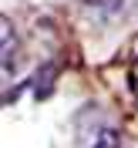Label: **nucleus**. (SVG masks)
Returning <instances> with one entry per match:
<instances>
[{
    "label": "nucleus",
    "instance_id": "nucleus-1",
    "mask_svg": "<svg viewBox=\"0 0 138 148\" xmlns=\"http://www.w3.org/2000/svg\"><path fill=\"white\" fill-rule=\"evenodd\" d=\"M78 148H121V135L104 114L84 111L81 128H78Z\"/></svg>",
    "mask_w": 138,
    "mask_h": 148
},
{
    "label": "nucleus",
    "instance_id": "nucleus-2",
    "mask_svg": "<svg viewBox=\"0 0 138 148\" xmlns=\"http://www.w3.org/2000/svg\"><path fill=\"white\" fill-rule=\"evenodd\" d=\"M131 84H135V91H138V67L131 71Z\"/></svg>",
    "mask_w": 138,
    "mask_h": 148
}]
</instances>
